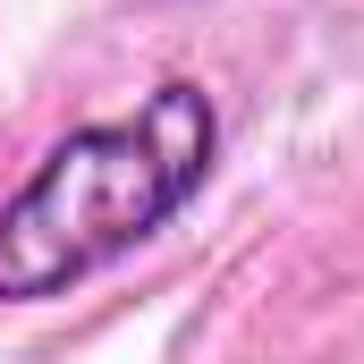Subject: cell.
<instances>
[{
	"mask_svg": "<svg viewBox=\"0 0 364 364\" xmlns=\"http://www.w3.org/2000/svg\"><path fill=\"white\" fill-rule=\"evenodd\" d=\"M220 161V110L195 77H161L136 119L68 127L0 203V305H51L119 255L153 246Z\"/></svg>",
	"mask_w": 364,
	"mask_h": 364,
	"instance_id": "1",
	"label": "cell"
}]
</instances>
